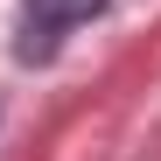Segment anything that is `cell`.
<instances>
[{
    "label": "cell",
    "instance_id": "1",
    "mask_svg": "<svg viewBox=\"0 0 161 161\" xmlns=\"http://www.w3.org/2000/svg\"><path fill=\"white\" fill-rule=\"evenodd\" d=\"M105 14V0H28V21L35 28H77V21Z\"/></svg>",
    "mask_w": 161,
    "mask_h": 161
}]
</instances>
